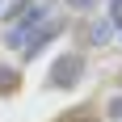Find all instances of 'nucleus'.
Segmentation results:
<instances>
[{
	"mask_svg": "<svg viewBox=\"0 0 122 122\" xmlns=\"http://www.w3.org/2000/svg\"><path fill=\"white\" fill-rule=\"evenodd\" d=\"M80 76H84V55H59V59L51 63V88H72L80 84Z\"/></svg>",
	"mask_w": 122,
	"mask_h": 122,
	"instance_id": "1",
	"label": "nucleus"
},
{
	"mask_svg": "<svg viewBox=\"0 0 122 122\" xmlns=\"http://www.w3.org/2000/svg\"><path fill=\"white\" fill-rule=\"evenodd\" d=\"M42 21H46V9H42V4H30V9L21 13V21H17V25L9 30V38H4V42H9L13 51H25V42H30V34H34V30H38Z\"/></svg>",
	"mask_w": 122,
	"mask_h": 122,
	"instance_id": "2",
	"label": "nucleus"
},
{
	"mask_svg": "<svg viewBox=\"0 0 122 122\" xmlns=\"http://www.w3.org/2000/svg\"><path fill=\"white\" fill-rule=\"evenodd\" d=\"M59 34H63V21H42L34 34H30V42H25V51H21V55H25V59L42 55V46H46V42H55Z\"/></svg>",
	"mask_w": 122,
	"mask_h": 122,
	"instance_id": "3",
	"label": "nucleus"
},
{
	"mask_svg": "<svg viewBox=\"0 0 122 122\" xmlns=\"http://www.w3.org/2000/svg\"><path fill=\"white\" fill-rule=\"evenodd\" d=\"M114 30H118V17H97V21L88 25V34H84V42L88 46H110V38H114Z\"/></svg>",
	"mask_w": 122,
	"mask_h": 122,
	"instance_id": "4",
	"label": "nucleus"
},
{
	"mask_svg": "<svg viewBox=\"0 0 122 122\" xmlns=\"http://www.w3.org/2000/svg\"><path fill=\"white\" fill-rule=\"evenodd\" d=\"M30 4H34V0H17V4H9V9L0 13V17H4V21H17V17H21V13L30 9Z\"/></svg>",
	"mask_w": 122,
	"mask_h": 122,
	"instance_id": "5",
	"label": "nucleus"
},
{
	"mask_svg": "<svg viewBox=\"0 0 122 122\" xmlns=\"http://www.w3.org/2000/svg\"><path fill=\"white\" fill-rule=\"evenodd\" d=\"M17 88V72L13 67H0V93H13Z\"/></svg>",
	"mask_w": 122,
	"mask_h": 122,
	"instance_id": "6",
	"label": "nucleus"
},
{
	"mask_svg": "<svg viewBox=\"0 0 122 122\" xmlns=\"http://www.w3.org/2000/svg\"><path fill=\"white\" fill-rule=\"evenodd\" d=\"M101 0H67V13H93Z\"/></svg>",
	"mask_w": 122,
	"mask_h": 122,
	"instance_id": "7",
	"label": "nucleus"
},
{
	"mask_svg": "<svg viewBox=\"0 0 122 122\" xmlns=\"http://www.w3.org/2000/svg\"><path fill=\"white\" fill-rule=\"evenodd\" d=\"M110 118H118V122H122V93L110 101Z\"/></svg>",
	"mask_w": 122,
	"mask_h": 122,
	"instance_id": "8",
	"label": "nucleus"
},
{
	"mask_svg": "<svg viewBox=\"0 0 122 122\" xmlns=\"http://www.w3.org/2000/svg\"><path fill=\"white\" fill-rule=\"evenodd\" d=\"M88 114H93V110H72V118H59V122H84Z\"/></svg>",
	"mask_w": 122,
	"mask_h": 122,
	"instance_id": "9",
	"label": "nucleus"
},
{
	"mask_svg": "<svg viewBox=\"0 0 122 122\" xmlns=\"http://www.w3.org/2000/svg\"><path fill=\"white\" fill-rule=\"evenodd\" d=\"M110 13H114V17L122 21V0H110Z\"/></svg>",
	"mask_w": 122,
	"mask_h": 122,
	"instance_id": "10",
	"label": "nucleus"
},
{
	"mask_svg": "<svg viewBox=\"0 0 122 122\" xmlns=\"http://www.w3.org/2000/svg\"><path fill=\"white\" fill-rule=\"evenodd\" d=\"M0 4H4V0H0Z\"/></svg>",
	"mask_w": 122,
	"mask_h": 122,
	"instance_id": "11",
	"label": "nucleus"
}]
</instances>
